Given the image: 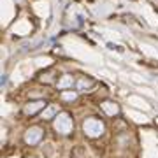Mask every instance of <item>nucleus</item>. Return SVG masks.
<instances>
[{
    "label": "nucleus",
    "mask_w": 158,
    "mask_h": 158,
    "mask_svg": "<svg viewBox=\"0 0 158 158\" xmlns=\"http://www.w3.org/2000/svg\"><path fill=\"white\" fill-rule=\"evenodd\" d=\"M46 106V102L42 100H37V102H30L28 106L25 107V111H27V114H35L37 111H40V109Z\"/></svg>",
    "instance_id": "obj_4"
},
{
    "label": "nucleus",
    "mask_w": 158,
    "mask_h": 158,
    "mask_svg": "<svg viewBox=\"0 0 158 158\" xmlns=\"http://www.w3.org/2000/svg\"><path fill=\"white\" fill-rule=\"evenodd\" d=\"M83 130H85V134L86 135H90V137H98L104 134V125H102L100 119H97V118H88L83 123Z\"/></svg>",
    "instance_id": "obj_1"
},
{
    "label": "nucleus",
    "mask_w": 158,
    "mask_h": 158,
    "mask_svg": "<svg viewBox=\"0 0 158 158\" xmlns=\"http://www.w3.org/2000/svg\"><path fill=\"white\" fill-rule=\"evenodd\" d=\"M72 85H74V77H72V76H63V77L58 81V88H60V90L72 88Z\"/></svg>",
    "instance_id": "obj_6"
},
{
    "label": "nucleus",
    "mask_w": 158,
    "mask_h": 158,
    "mask_svg": "<svg viewBox=\"0 0 158 158\" xmlns=\"http://www.w3.org/2000/svg\"><path fill=\"white\" fill-rule=\"evenodd\" d=\"M102 109L109 114V116H114V114H118V106L114 104V102H104L102 104Z\"/></svg>",
    "instance_id": "obj_7"
},
{
    "label": "nucleus",
    "mask_w": 158,
    "mask_h": 158,
    "mask_svg": "<svg viewBox=\"0 0 158 158\" xmlns=\"http://www.w3.org/2000/svg\"><path fill=\"white\" fill-rule=\"evenodd\" d=\"M93 85H95V81H93V79L83 77V79H79V81H77V90L85 91V90H88V88H91Z\"/></svg>",
    "instance_id": "obj_5"
},
{
    "label": "nucleus",
    "mask_w": 158,
    "mask_h": 158,
    "mask_svg": "<svg viewBox=\"0 0 158 158\" xmlns=\"http://www.w3.org/2000/svg\"><path fill=\"white\" fill-rule=\"evenodd\" d=\"M55 113H56V107H53V106H51L49 109H46L44 113H42V116H44V118L48 119V118H51V116H53Z\"/></svg>",
    "instance_id": "obj_8"
},
{
    "label": "nucleus",
    "mask_w": 158,
    "mask_h": 158,
    "mask_svg": "<svg viewBox=\"0 0 158 158\" xmlns=\"http://www.w3.org/2000/svg\"><path fill=\"white\" fill-rule=\"evenodd\" d=\"M62 97L65 98V100H74V98H76V93H70V91H63Z\"/></svg>",
    "instance_id": "obj_9"
},
{
    "label": "nucleus",
    "mask_w": 158,
    "mask_h": 158,
    "mask_svg": "<svg viewBox=\"0 0 158 158\" xmlns=\"http://www.w3.org/2000/svg\"><path fill=\"white\" fill-rule=\"evenodd\" d=\"M72 127H74V125H72V118H70L67 113L58 114L56 119H55V130L60 132V134H63V135L70 134V132H72Z\"/></svg>",
    "instance_id": "obj_2"
},
{
    "label": "nucleus",
    "mask_w": 158,
    "mask_h": 158,
    "mask_svg": "<svg viewBox=\"0 0 158 158\" xmlns=\"http://www.w3.org/2000/svg\"><path fill=\"white\" fill-rule=\"evenodd\" d=\"M44 137V130L39 128V127H32V128L27 130V134H25V141H27V144H39L40 139Z\"/></svg>",
    "instance_id": "obj_3"
}]
</instances>
